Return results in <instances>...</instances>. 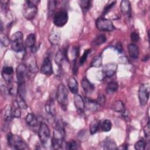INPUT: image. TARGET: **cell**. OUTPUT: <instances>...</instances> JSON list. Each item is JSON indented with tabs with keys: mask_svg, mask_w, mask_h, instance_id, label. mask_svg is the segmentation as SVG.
I'll use <instances>...</instances> for the list:
<instances>
[{
	"mask_svg": "<svg viewBox=\"0 0 150 150\" xmlns=\"http://www.w3.org/2000/svg\"><path fill=\"white\" fill-rule=\"evenodd\" d=\"M65 125L62 120L56 122V125L53 132V137L51 140V146L53 149L62 148L64 145V137L66 135Z\"/></svg>",
	"mask_w": 150,
	"mask_h": 150,
	"instance_id": "6da1fadb",
	"label": "cell"
},
{
	"mask_svg": "<svg viewBox=\"0 0 150 150\" xmlns=\"http://www.w3.org/2000/svg\"><path fill=\"white\" fill-rule=\"evenodd\" d=\"M12 49L16 53H22L25 51V43L23 42V35L21 31L16 32L10 39Z\"/></svg>",
	"mask_w": 150,
	"mask_h": 150,
	"instance_id": "7a4b0ae2",
	"label": "cell"
},
{
	"mask_svg": "<svg viewBox=\"0 0 150 150\" xmlns=\"http://www.w3.org/2000/svg\"><path fill=\"white\" fill-rule=\"evenodd\" d=\"M8 145L15 149H26L28 146L26 142L18 135L8 133L6 137Z\"/></svg>",
	"mask_w": 150,
	"mask_h": 150,
	"instance_id": "3957f363",
	"label": "cell"
},
{
	"mask_svg": "<svg viewBox=\"0 0 150 150\" xmlns=\"http://www.w3.org/2000/svg\"><path fill=\"white\" fill-rule=\"evenodd\" d=\"M39 1H26L23 9V16L29 21L34 19L38 13V5Z\"/></svg>",
	"mask_w": 150,
	"mask_h": 150,
	"instance_id": "277c9868",
	"label": "cell"
},
{
	"mask_svg": "<svg viewBox=\"0 0 150 150\" xmlns=\"http://www.w3.org/2000/svg\"><path fill=\"white\" fill-rule=\"evenodd\" d=\"M68 90L63 84H59L57 87L56 98L58 103L63 110H66L68 104Z\"/></svg>",
	"mask_w": 150,
	"mask_h": 150,
	"instance_id": "5b68a950",
	"label": "cell"
},
{
	"mask_svg": "<svg viewBox=\"0 0 150 150\" xmlns=\"http://www.w3.org/2000/svg\"><path fill=\"white\" fill-rule=\"evenodd\" d=\"M68 13L65 9H60L56 12L53 18V22L57 27H63L68 21Z\"/></svg>",
	"mask_w": 150,
	"mask_h": 150,
	"instance_id": "8992f818",
	"label": "cell"
},
{
	"mask_svg": "<svg viewBox=\"0 0 150 150\" xmlns=\"http://www.w3.org/2000/svg\"><path fill=\"white\" fill-rule=\"evenodd\" d=\"M96 26L99 30L103 32H110L115 29V26L111 21L104 17H100L97 19Z\"/></svg>",
	"mask_w": 150,
	"mask_h": 150,
	"instance_id": "52a82bcc",
	"label": "cell"
},
{
	"mask_svg": "<svg viewBox=\"0 0 150 150\" xmlns=\"http://www.w3.org/2000/svg\"><path fill=\"white\" fill-rule=\"evenodd\" d=\"M150 87L149 84H141L139 86L138 90V98L139 103L144 106L146 104L149 97Z\"/></svg>",
	"mask_w": 150,
	"mask_h": 150,
	"instance_id": "ba28073f",
	"label": "cell"
},
{
	"mask_svg": "<svg viewBox=\"0 0 150 150\" xmlns=\"http://www.w3.org/2000/svg\"><path fill=\"white\" fill-rule=\"evenodd\" d=\"M38 135L41 145L45 146L49 141L50 136V131L47 125L43 122L40 123L38 129Z\"/></svg>",
	"mask_w": 150,
	"mask_h": 150,
	"instance_id": "9c48e42d",
	"label": "cell"
},
{
	"mask_svg": "<svg viewBox=\"0 0 150 150\" xmlns=\"http://www.w3.org/2000/svg\"><path fill=\"white\" fill-rule=\"evenodd\" d=\"M28 71V70L25 64L23 63L18 64L16 69V75L19 84H23L25 83Z\"/></svg>",
	"mask_w": 150,
	"mask_h": 150,
	"instance_id": "30bf717a",
	"label": "cell"
},
{
	"mask_svg": "<svg viewBox=\"0 0 150 150\" xmlns=\"http://www.w3.org/2000/svg\"><path fill=\"white\" fill-rule=\"evenodd\" d=\"M40 71L42 73L47 76L51 75L53 73L52 63L49 56H46L40 68Z\"/></svg>",
	"mask_w": 150,
	"mask_h": 150,
	"instance_id": "8fae6325",
	"label": "cell"
},
{
	"mask_svg": "<svg viewBox=\"0 0 150 150\" xmlns=\"http://www.w3.org/2000/svg\"><path fill=\"white\" fill-rule=\"evenodd\" d=\"M117 69V64L114 62H110L103 66V74L107 77L112 76L116 72Z\"/></svg>",
	"mask_w": 150,
	"mask_h": 150,
	"instance_id": "7c38bea8",
	"label": "cell"
},
{
	"mask_svg": "<svg viewBox=\"0 0 150 150\" xmlns=\"http://www.w3.org/2000/svg\"><path fill=\"white\" fill-rule=\"evenodd\" d=\"M83 99L84 102V108L87 110L94 112L98 110L100 107L96 100H94L88 97H84Z\"/></svg>",
	"mask_w": 150,
	"mask_h": 150,
	"instance_id": "4fadbf2b",
	"label": "cell"
},
{
	"mask_svg": "<svg viewBox=\"0 0 150 150\" xmlns=\"http://www.w3.org/2000/svg\"><path fill=\"white\" fill-rule=\"evenodd\" d=\"M74 104L76 108L77 112L79 114H82L84 112V99L82 97L77 94H75L74 96Z\"/></svg>",
	"mask_w": 150,
	"mask_h": 150,
	"instance_id": "5bb4252c",
	"label": "cell"
},
{
	"mask_svg": "<svg viewBox=\"0 0 150 150\" xmlns=\"http://www.w3.org/2000/svg\"><path fill=\"white\" fill-rule=\"evenodd\" d=\"M13 73V67L9 66H4L2 69L1 74L4 80L9 82L12 81V74Z\"/></svg>",
	"mask_w": 150,
	"mask_h": 150,
	"instance_id": "9a60e30c",
	"label": "cell"
},
{
	"mask_svg": "<svg viewBox=\"0 0 150 150\" xmlns=\"http://www.w3.org/2000/svg\"><path fill=\"white\" fill-rule=\"evenodd\" d=\"M61 39L60 31L59 30H53L49 35L48 39L52 45H57Z\"/></svg>",
	"mask_w": 150,
	"mask_h": 150,
	"instance_id": "2e32d148",
	"label": "cell"
},
{
	"mask_svg": "<svg viewBox=\"0 0 150 150\" xmlns=\"http://www.w3.org/2000/svg\"><path fill=\"white\" fill-rule=\"evenodd\" d=\"M25 65L27 67L28 71L32 73H35L38 71V67L36 63V59L33 56H30L28 59Z\"/></svg>",
	"mask_w": 150,
	"mask_h": 150,
	"instance_id": "e0dca14e",
	"label": "cell"
},
{
	"mask_svg": "<svg viewBox=\"0 0 150 150\" xmlns=\"http://www.w3.org/2000/svg\"><path fill=\"white\" fill-rule=\"evenodd\" d=\"M120 8L121 12L127 17L131 16V3L128 0H123L121 2Z\"/></svg>",
	"mask_w": 150,
	"mask_h": 150,
	"instance_id": "ac0fdd59",
	"label": "cell"
},
{
	"mask_svg": "<svg viewBox=\"0 0 150 150\" xmlns=\"http://www.w3.org/2000/svg\"><path fill=\"white\" fill-rule=\"evenodd\" d=\"M66 54H67V50L66 49L58 50V52L56 54L54 61L59 67H60L62 66L64 60L67 58Z\"/></svg>",
	"mask_w": 150,
	"mask_h": 150,
	"instance_id": "d6986e66",
	"label": "cell"
},
{
	"mask_svg": "<svg viewBox=\"0 0 150 150\" xmlns=\"http://www.w3.org/2000/svg\"><path fill=\"white\" fill-rule=\"evenodd\" d=\"M81 86L83 87V90L87 94L91 93L95 88V87L93 84H92L87 78L84 77L81 81Z\"/></svg>",
	"mask_w": 150,
	"mask_h": 150,
	"instance_id": "ffe728a7",
	"label": "cell"
},
{
	"mask_svg": "<svg viewBox=\"0 0 150 150\" xmlns=\"http://www.w3.org/2000/svg\"><path fill=\"white\" fill-rule=\"evenodd\" d=\"M45 110L46 113L50 117H54L56 115V108L54 105V103L52 98L46 102L45 105Z\"/></svg>",
	"mask_w": 150,
	"mask_h": 150,
	"instance_id": "44dd1931",
	"label": "cell"
},
{
	"mask_svg": "<svg viewBox=\"0 0 150 150\" xmlns=\"http://www.w3.org/2000/svg\"><path fill=\"white\" fill-rule=\"evenodd\" d=\"M67 86L72 93L74 94L77 93L79 88L78 82L74 77L70 76L69 77L67 80Z\"/></svg>",
	"mask_w": 150,
	"mask_h": 150,
	"instance_id": "7402d4cb",
	"label": "cell"
},
{
	"mask_svg": "<svg viewBox=\"0 0 150 150\" xmlns=\"http://www.w3.org/2000/svg\"><path fill=\"white\" fill-rule=\"evenodd\" d=\"M102 146L104 149H117L118 148L115 142L110 137H107L104 139Z\"/></svg>",
	"mask_w": 150,
	"mask_h": 150,
	"instance_id": "603a6c76",
	"label": "cell"
},
{
	"mask_svg": "<svg viewBox=\"0 0 150 150\" xmlns=\"http://www.w3.org/2000/svg\"><path fill=\"white\" fill-rule=\"evenodd\" d=\"M19 83L15 81H11L7 85V91L11 96H16L18 94Z\"/></svg>",
	"mask_w": 150,
	"mask_h": 150,
	"instance_id": "cb8c5ba5",
	"label": "cell"
},
{
	"mask_svg": "<svg viewBox=\"0 0 150 150\" xmlns=\"http://www.w3.org/2000/svg\"><path fill=\"white\" fill-rule=\"evenodd\" d=\"M128 50L129 56L134 59L138 57L139 54V50L138 46L134 43H131L128 46Z\"/></svg>",
	"mask_w": 150,
	"mask_h": 150,
	"instance_id": "d4e9b609",
	"label": "cell"
},
{
	"mask_svg": "<svg viewBox=\"0 0 150 150\" xmlns=\"http://www.w3.org/2000/svg\"><path fill=\"white\" fill-rule=\"evenodd\" d=\"M26 124L31 127H35L38 125V120L37 117L32 113H28L25 117Z\"/></svg>",
	"mask_w": 150,
	"mask_h": 150,
	"instance_id": "484cf974",
	"label": "cell"
},
{
	"mask_svg": "<svg viewBox=\"0 0 150 150\" xmlns=\"http://www.w3.org/2000/svg\"><path fill=\"white\" fill-rule=\"evenodd\" d=\"M3 118L6 122H10L13 118L12 114V107L9 105H6L4 110Z\"/></svg>",
	"mask_w": 150,
	"mask_h": 150,
	"instance_id": "4316f807",
	"label": "cell"
},
{
	"mask_svg": "<svg viewBox=\"0 0 150 150\" xmlns=\"http://www.w3.org/2000/svg\"><path fill=\"white\" fill-rule=\"evenodd\" d=\"M36 43V36L34 33H30L28 35L25 41V44L26 47H28L30 49L35 46Z\"/></svg>",
	"mask_w": 150,
	"mask_h": 150,
	"instance_id": "83f0119b",
	"label": "cell"
},
{
	"mask_svg": "<svg viewBox=\"0 0 150 150\" xmlns=\"http://www.w3.org/2000/svg\"><path fill=\"white\" fill-rule=\"evenodd\" d=\"M101 125L100 120L98 119H95L91 121L90 124V132L91 135L96 134L99 129Z\"/></svg>",
	"mask_w": 150,
	"mask_h": 150,
	"instance_id": "f1b7e54d",
	"label": "cell"
},
{
	"mask_svg": "<svg viewBox=\"0 0 150 150\" xmlns=\"http://www.w3.org/2000/svg\"><path fill=\"white\" fill-rule=\"evenodd\" d=\"M12 107V114L13 118H20L21 115V108L18 105L16 100L13 101Z\"/></svg>",
	"mask_w": 150,
	"mask_h": 150,
	"instance_id": "f546056e",
	"label": "cell"
},
{
	"mask_svg": "<svg viewBox=\"0 0 150 150\" xmlns=\"http://www.w3.org/2000/svg\"><path fill=\"white\" fill-rule=\"evenodd\" d=\"M111 109L115 112H121L124 109V104L122 101L116 100L112 103Z\"/></svg>",
	"mask_w": 150,
	"mask_h": 150,
	"instance_id": "4dcf8cb0",
	"label": "cell"
},
{
	"mask_svg": "<svg viewBox=\"0 0 150 150\" xmlns=\"http://www.w3.org/2000/svg\"><path fill=\"white\" fill-rule=\"evenodd\" d=\"M107 40V38L104 35H100L96 37L91 42V45L93 46H100L104 43Z\"/></svg>",
	"mask_w": 150,
	"mask_h": 150,
	"instance_id": "1f68e13d",
	"label": "cell"
},
{
	"mask_svg": "<svg viewBox=\"0 0 150 150\" xmlns=\"http://www.w3.org/2000/svg\"><path fill=\"white\" fill-rule=\"evenodd\" d=\"M118 88V83L115 81L110 82L106 87V92L109 94H112L117 91Z\"/></svg>",
	"mask_w": 150,
	"mask_h": 150,
	"instance_id": "d6a6232c",
	"label": "cell"
},
{
	"mask_svg": "<svg viewBox=\"0 0 150 150\" xmlns=\"http://www.w3.org/2000/svg\"><path fill=\"white\" fill-rule=\"evenodd\" d=\"M91 3L92 1L89 0H80L79 1V5L84 13H86L90 9V7L91 6Z\"/></svg>",
	"mask_w": 150,
	"mask_h": 150,
	"instance_id": "836d02e7",
	"label": "cell"
},
{
	"mask_svg": "<svg viewBox=\"0 0 150 150\" xmlns=\"http://www.w3.org/2000/svg\"><path fill=\"white\" fill-rule=\"evenodd\" d=\"M80 146V142L77 140L72 139L65 143V148L67 149H77Z\"/></svg>",
	"mask_w": 150,
	"mask_h": 150,
	"instance_id": "e575fe53",
	"label": "cell"
},
{
	"mask_svg": "<svg viewBox=\"0 0 150 150\" xmlns=\"http://www.w3.org/2000/svg\"><path fill=\"white\" fill-rule=\"evenodd\" d=\"M101 131L104 132H108L112 128V122L110 120H105L100 125Z\"/></svg>",
	"mask_w": 150,
	"mask_h": 150,
	"instance_id": "d590c367",
	"label": "cell"
},
{
	"mask_svg": "<svg viewBox=\"0 0 150 150\" xmlns=\"http://www.w3.org/2000/svg\"><path fill=\"white\" fill-rule=\"evenodd\" d=\"M57 1L54 0H50L48 1V12L49 15H52L54 13L56 8L57 6Z\"/></svg>",
	"mask_w": 150,
	"mask_h": 150,
	"instance_id": "8d00e7d4",
	"label": "cell"
},
{
	"mask_svg": "<svg viewBox=\"0 0 150 150\" xmlns=\"http://www.w3.org/2000/svg\"><path fill=\"white\" fill-rule=\"evenodd\" d=\"M16 97V101L18 105L20 107V108H23V109H27L28 105L26 103L24 98H23L22 96H21L18 94Z\"/></svg>",
	"mask_w": 150,
	"mask_h": 150,
	"instance_id": "74e56055",
	"label": "cell"
},
{
	"mask_svg": "<svg viewBox=\"0 0 150 150\" xmlns=\"http://www.w3.org/2000/svg\"><path fill=\"white\" fill-rule=\"evenodd\" d=\"M102 66V57L99 55L96 56L91 63V66L94 67H100Z\"/></svg>",
	"mask_w": 150,
	"mask_h": 150,
	"instance_id": "f35d334b",
	"label": "cell"
},
{
	"mask_svg": "<svg viewBox=\"0 0 150 150\" xmlns=\"http://www.w3.org/2000/svg\"><path fill=\"white\" fill-rule=\"evenodd\" d=\"M0 41H1V44L4 47L8 46L11 43V40L9 39V38L5 33H3L2 32H1L0 34Z\"/></svg>",
	"mask_w": 150,
	"mask_h": 150,
	"instance_id": "ab89813d",
	"label": "cell"
},
{
	"mask_svg": "<svg viewBox=\"0 0 150 150\" xmlns=\"http://www.w3.org/2000/svg\"><path fill=\"white\" fill-rule=\"evenodd\" d=\"M146 145V142L143 139L138 140L134 145V148L137 150H144Z\"/></svg>",
	"mask_w": 150,
	"mask_h": 150,
	"instance_id": "60d3db41",
	"label": "cell"
},
{
	"mask_svg": "<svg viewBox=\"0 0 150 150\" xmlns=\"http://www.w3.org/2000/svg\"><path fill=\"white\" fill-rule=\"evenodd\" d=\"M115 3H116V1H111V2H110L109 3H108V4L105 6V7H104V9H103V13H102L103 16H105V15L111 10V9L114 6V5H115Z\"/></svg>",
	"mask_w": 150,
	"mask_h": 150,
	"instance_id": "b9f144b4",
	"label": "cell"
},
{
	"mask_svg": "<svg viewBox=\"0 0 150 150\" xmlns=\"http://www.w3.org/2000/svg\"><path fill=\"white\" fill-rule=\"evenodd\" d=\"M90 53V49H86L83 54H82V56H81V57L80 58V60H79V64L82 66L84 63L87 60V58L88 57V55L89 54V53Z\"/></svg>",
	"mask_w": 150,
	"mask_h": 150,
	"instance_id": "7bdbcfd3",
	"label": "cell"
},
{
	"mask_svg": "<svg viewBox=\"0 0 150 150\" xmlns=\"http://www.w3.org/2000/svg\"><path fill=\"white\" fill-rule=\"evenodd\" d=\"M18 94L22 96L25 98L26 96V88L25 86V83L23 84H19L18 87Z\"/></svg>",
	"mask_w": 150,
	"mask_h": 150,
	"instance_id": "ee69618b",
	"label": "cell"
},
{
	"mask_svg": "<svg viewBox=\"0 0 150 150\" xmlns=\"http://www.w3.org/2000/svg\"><path fill=\"white\" fill-rule=\"evenodd\" d=\"M130 38H131V40L132 43L134 44L135 43L138 42V40H139V35L137 32H132L131 33Z\"/></svg>",
	"mask_w": 150,
	"mask_h": 150,
	"instance_id": "f6af8a7d",
	"label": "cell"
},
{
	"mask_svg": "<svg viewBox=\"0 0 150 150\" xmlns=\"http://www.w3.org/2000/svg\"><path fill=\"white\" fill-rule=\"evenodd\" d=\"M96 101H97V103L99 104L100 106H103L105 104V96L104 94H100L98 96V97H97V99Z\"/></svg>",
	"mask_w": 150,
	"mask_h": 150,
	"instance_id": "bcb514c9",
	"label": "cell"
},
{
	"mask_svg": "<svg viewBox=\"0 0 150 150\" xmlns=\"http://www.w3.org/2000/svg\"><path fill=\"white\" fill-rule=\"evenodd\" d=\"M121 115L122 117V118L124 119H125V120H128L130 118V113L129 112V111L127 109H124L121 112Z\"/></svg>",
	"mask_w": 150,
	"mask_h": 150,
	"instance_id": "7dc6e473",
	"label": "cell"
},
{
	"mask_svg": "<svg viewBox=\"0 0 150 150\" xmlns=\"http://www.w3.org/2000/svg\"><path fill=\"white\" fill-rule=\"evenodd\" d=\"M144 132L145 136L146 138L149 137V135H150V129H149V121L148 122L146 125H145V126L144 128Z\"/></svg>",
	"mask_w": 150,
	"mask_h": 150,
	"instance_id": "c3c4849f",
	"label": "cell"
},
{
	"mask_svg": "<svg viewBox=\"0 0 150 150\" xmlns=\"http://www.w3.org/2000/svg\"><path fill=\"white\" fill-rule=\"evenodd\" d=\"M115 49L119 52V53H122V45L121 44V42H118L116 43L115 46Z\"/></svg>",
	"mask_w": 150,
	"mask_h": 150,
	"instance_id": "681fc988",
	"label": "cell"
},
{
	"mask_svg": "<svg viewBox=\"0 0 150 150\" xmlns=\"http://www.w3.org/2000/svg\"><path fill=\"white\" fill-rule=\"evenodd\" d=\"M72 70H73V74L76 75L77 73V71H78V66H77L76 59H75L74 60V63H73V69Z\"/></svg>",
	"mask_w": 150,
	"mask_h": 150,
	"instance_id": "f907efd6",
	"label": "cell"
},
{
	"mask_svg": "<svg viewBox=\"0 0 150 150\" xmlns=\"http://www.w3.org/2000/svg\"><path fill=\"white\" fill-rule=\"evenodd\" d=\"M148 59H149V56H148V55H147L145 57V59L143 60V61L144 62H146V61L148 60Z\"/></svg>",
	"mask_w": 150,
	"mask_h": 150,
	"instance_id": "816d5d0a",
	"label": "cell"
}]
</instances>
